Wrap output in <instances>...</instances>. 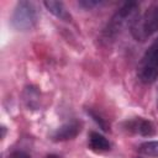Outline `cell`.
<instances>
[{"instance_id":"6da1fadb","label":"cell","mask_w":158,"mask_h":158,"mask_svg":"<svg viewBox=\"0 0 158 158\" xmlns=\"http://www.w3.org/2000/svg\"><path fill=\"white\" fill-rule=\"evenodd\" d=\"M130 31L136 41L144 42L153 33L158 31V5L148 6L143 12H138L132 23Z\"/></svg>"},{"instance_id":"7a4b0ae2","label":"cell","mask_w":158,"mask_h":158,"mask_svg":"<svg viewBox=\"0 0 158 158\" xmlns=\"http://www.w3.org/2000/svg\"><path fill=\"white\" fill-rule=\"evenodd\" d=\"M137 77L144 84H151L158 78V38L151 43L142 56L137 68Z\"/></svg>"},{"instance_id":"3957f363","label":"cell","mask_w":158,"mask_h":158,"mask_svg":"<svg viewBox=\"0 0 158 158\" xmlns=\"http://www.w3.org/2000/svg\"><path fill=\"white\" fill-rule=\"evenodd\" d=\"M38 15L36 6L30 1H20L17 2L12 17L11 23L19 31H28L35 27L37 23Z\"/></svg>"},{"instance_id":"277c9868","label":"cell","mask_w":158,"mask_h":158,"mask_svg":"<svg viewBox=\"0 0 158 158\" xmlns=\"http://www.w3.org/2000/svg\"><path fill=\"white\" fill-rule=\"evenodd\" d=\"M139 5L135 1H130V2H125L123 6H121L116 14L112 16L111 21L109 22L107 25V28L105 31V33L109 36H116L121 28L126 25H130L132 23V21L135 20V17L137 16V14L139 12Z\"/></svg>"},{"instance_id":"5b68a950","label":"cell","mask_w":158,"mask_h":158,"mask_svg":"<svg viewBox=\"0 0 158 158\" xmlns=\"http://www.w3.org/2000/svg\"><path fill=\"white\" fill-rule=\"evenodd\" d=\"M80 132V123L78 121H70L60 126L53 135V138L56 141H67L73 139L77 137V135Z\"/></svg>"},{"instance_id":"8992f818","label":"cell","mask_w":158,"mask_h":158,"mask_svg":"<svg viewBox=\"0 0 158 158\" xmlns=\"http://www.w3.org/2000/svg\"><path fill=\"white\" fill-rule=\"evenodd\" d=\"M43 4L46 6V9L51 14H53L56 17H58V19H60L63 21H70L72 20V16H70L69 11L67 10V7L64 6V4L62 1H52V0H49V1H44Z\"/></svg>"},{"instance_id":"52a82bcc","label":"cell","mask_w":158,"mask_h":158,"mask_svg":"<svg viewBox=\"0 0 158 158\" xmlns=\"http://www.w3.org/2000/svg\"><path fill=\"white\" fill-rule=\"evenodd\" d=\"M128 128L131 131H135L136 133L143 135V136H151L156 132L154 126L151 121L143 120V118H136L128 123Z\"/></svg>"},{"instance_id":"ba28073f","label":"cell","mask_w":158,"mask_h":158,"mask_svg":"<svg viewBox=\"0 0 158 158\" xmlns=\"http://www.w3.org/2000/svg\"><path fill=\"white\" fill-rule=\"evenodd\" d=\"M89 147L96 152H105L110 149V142L99 132H90L89 135Z\"/></svg>"},{"instance_id":"9c48e42d","label":"cell","mask_w":158,"mask_h":158,"mask_svg":"<svg viewBox=\"0 0 158 158\" xmlns=\"http://www.w3.org/2000/svg\"><path fill=\"white\" fill-rule=\"evenodd\" d=\"M139 153L148 157H158V141H148L139 146Z\"/></svg>"},{"instance_id":"30bf717a","label":"cell","mask_w":158,"mask_h":158,"mask_svg":"<svg viewBox=\"0 0 158 158\" xmlns=\"http://www.w3.org/2000/svg\"><path fill=\"white\" fill-rule=\"evenodd\" d=\"M7 158H31V157L27 153L22 152V151H15V152L10 153Z\"/></svg>"},{"instance_id":"8fae6325","label":"cell","mask_w":158,"mask_h":158,"mask_svg":"<svg viewBox=\"0 0 158 158\" xmlns=\"http://www.w3.org/2000/svg\"><path fill=\"white\" fill-rule=\"evenodd\" d=\"M98 4H100V1H91V0H89V1H80V5H83V6L88 7V9H90V7H93V6L98 5Z\"/></svg>"}]
</instances>
